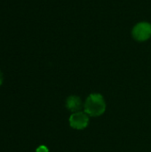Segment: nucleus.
I'll use <instances>...</instances> for the list:
<instances>
[{
  "label": "nucleus",
  "mask_w": 151,
  "mask_h": 152,
  "mask_svg": "<svg viewBox=\"0 0 151 152\" xmlns=\"http://www.w3.org/2000/svg\"><path fill=\"white\" fill-rule=\"evenodd\" d=\"M132 37L139 43H143L151 38V22L139 21L132 28Z\"/></svg>",
  "instance_id": "f03ea898"
},
{
  "label": "nucleus",
  "mask_w": 151,
  "mask_h": 152,
  "mask_svg": "<svg viewBox=\"0 0 151 152\" xmlns=\"http://www.w3.org/2000/svg\"><path fill=\"white\" fill-rule=\"evenodd\" d=\"M65 105H66L67 110L70 111L71 113H75V112L81 111L84 110V102L79 96L75 95V94L69 95L66 99Z\"/></svg>",
  "instance_id": "20e7f679"
},
{
  "label": "nucleus",
  "mask_w": 151,
  "mask_h": 152,
  "mask_svg": "<svg viewBox=\"0 0 151 152\" xmlns=\"http://www.w3.org/2000/svg\"><path fill=\"white\" fill-rule=\"evenodd\" d=\"M36 152H49V149L44 145H40L39 147L36 148Z\"/></svg>",
  "instance_id": "39448f33"
},
{
  "label": "nucleus",
  "mask_w": 151,
  "mask_h": 152,
  "mask_svg": "<svg viewBox=\"0 0 151 152\" xmlns=\"http://www.w3.org/2000/svg\"><path fill=\"white\" fill-rule=\"evenodd\" d=\"M3 81H4V75H3L2 71L0 70V86L3 84Z\"/></svg>",
  "instance_id": "423d86ee"
},
{
  "label": "nucleus",
  "mask_w": 151,
  "mask_h": 152,
  "mask_svg": "<svg viewBox=\"0 0 151 152\" xmlns=\"http://www.w3.org/2000/svg\"><path fill=\"white\" fill-rule=\"evenodd\" d=\"M90 123V117L84 111H77L75 113H71L69 118V124L72 129L75 130H84L85 129Z\"/></svg>",
  "instance_id": "7ed1b4c3"
},
{
  "label": "nucleus",
  "mask_w": 151,
  "mask_h": 152,
  "mask_svg": "<svg viewBox=\"0 0 151 152\" xmlns=\"http://www.w3.org/2000/svg\"><path fill=\"white\" fill-rule=\"evenodd\" d=\"M107 110V102L101 94H90L84 102V111L90 118H98L102 116Z\"/></svg>",
  "instance_id": "f257e3e1"
}]
</instances>
